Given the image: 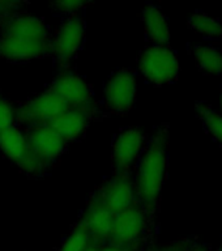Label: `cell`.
Masks as SVG:
<instances>
[{
    "mask_svg": "<svg viewBox=\"0 0 222 251\" xmlns=\"http://www.w3.org/2000/svg\"><path fill=\"white\" fill-rule=\"evenodd\" d=\"M196 111L200 121L203 123L204 129L213 139V140L222 147V113L217 111L207 102H197Z\"/></svg>",
    "mask_w": 222,
    "mask_h": 251,
    "instance_id": "obj_19",
    "label": "cell"
},
{
    "mask_svg": "<svg viewBox=\"0 0 222 251\" xmlns=\"http://www.w3.org/2000/svg\"><path fill=\"white\" fill-rule=\"evenodd\" d=\"M90 196H93L114 216L139 203L132 176L113 174L103 180Z\"/></svg>",
    "mask_w": 222,
    "mask_h": 251,
    "instance_id": "obj_10",
    "label": "cell"
},
{
    "mask_svg": "<svg viewBox=\"0 0 222 251\" xmlns=\"http://www.w3.org/2000/svg\"><path fill=\"white\" fill-rule=\"evenodd\" d=\"M0 152L31 179L42 178L49 172L35 156L24 129L20 126H15L5 132L0 133Z\"/></svg>",
    "mask_w": 222,
    "mask_h": 251,
    "instance_id": "obj_6",
    "label": "cell"
},
{
    "mask_svg": "<svg viewBox=\"0 0 222 251\" xmlns=\"http://www.w3.org/2000/svg\"><path fill=\"white\" fill-rule=\"evenodd\" d=\"M147 143L148 136L143 129L137 127L122 129L111 144L113 174L132 176Z\"/></svg>",
    "mask_w": 222,
    "mask_h": 251,
    "instance_id": "obj_8",
    "label": "cell"
},
{
    "mask_svg": "<svg viewBox=\"0 0 222 251\" xmlns=\"http://www.w3.org/2000/svg\"><path fill=\"white\" fill-rule=\"evenodd\" d=\"M113 220V213L107 211L93 196H89L76 224L90 235L97 246H102L109 237Z\"/></svg>",
    "mask_w": 222,
    "mask_h": 251,
    "instance_id": "obj_14",
    "label": "cell"
},
{
    "mask_svg": "<svg viewBox=\"0 0 222 251\" xmlns=\"http://www.w3.org/2000/svg\"><path fill=\"white\" fill-rule=\"evenodd\" d=\"M220 109H221V113H222V90H221V96H220Z\"/></svg>",
    "mask_w": 222,
    "mask_h": 251,
    "instance_id": "obj_28",
    "label": "cell"
},
{
    "mask_svg": "<svg viewBox=\"0 0 222 251\" xmlns=\"http://www.w3.org/2000/svg\"><path fill=\"white\" fill-rule=\"evenodd\" d=\"M219 251H222V243H221V247H220V250Z\"/></svg>",
    "mask_w": 222,
    "mask_h": 251,
    "instance_id": "obj_29",
    "label": "cell"
},
{
    "mask_svg": "<svg viewBox=\"0 0 222 251\" xmlns=\"http://www.w3.org/2000/svg\"><path fill=\"white\" fill-rule=\"evenodd\" d=\"M93 243V239L90 238V235L80 225L74 224L70 234L64 238L58 251H85Z\"/></svg>",
    "mask_w": 222,
    "mask_h": 251,
    "instance_id": "obj_20",
    "label": "cell"
},
{
    "mask_svg": "<svg viewBox=\"0 0 222 251\" xmlns=\"http://www.w3.org/2000/svg\"><path fill=\"white\" fill-rule=\"evenodd\" d=\"M194 239L184 238V239H178V241H174V242L166 243V245H162V246L152 247V249H148L145 251H184L187 249Z\"/></svg>",
    "mask_w": 222,
    "mask_h": 251,
    "instance_id": "obj_24",
    "label": "cell"
},
{
    "mask_svg": "<svg viewBox=\"0 0 222 251\" xmlns=\"http://www.w3.org/2000/svg\"><path fill=\"white\" fill-rule=\"evenodd\" d=\"M179 70V58L170 45H148L137 56L139 74L156 86L176 81Z\"/></svg>",
    "mask_w": 222,
    "mask_h": 251,
    "instance_id": "obj_3",
    "label": "cell"
},
{
    "mask_svg": "<svg viewBox=\"0 0 222 251\" xmlns=\"http://www.w3.org/2000/svg\"><path fill=\"white\" fill-rule=\"evenodd\" d=\"M67 109L70 107L62 98L50 89H46L25 102H17V126L25 128L30 126L46 125Z\"/></svg>",
    "mask_w": 222,
    "mask_h": 251,
    "instance_id": "obj_9",
    "label": "cell"
},
{
    "mask_svg": "<svg viewBox=\"0 0 222 251\" xmlns=\"http://www.w3.org/2000/svg\"><path fill=\"white\" fill-rule=\"evenodd\" d=\"M98 251H136V250L128 249V247L113 246V245H102V246L98 247Z\"/></svg>",
    "mask_w": 222,
    "mask_h": 251,
    "instance_id": "obj_25",
    "label": "cell"
},
{
    "mask_svg": "<svg viewBox=\"0 0 222 251\" xmlns=\"http://www.w3.org/2000/svg\"><path fill=\"white\" fill-rule=\"evenodd\" d=\"M192 56L205 75L222 76V50L212 43L195 45L191 49Z\"/></svg>",
    "mask_w": 222,
    "mask_h": 251,
    "instance_id": "obj_17",
    "label": "cell"
},
{
    "mask_svg": "<svg viewBox=\"0 0 222 251\" xmlns=\"http://www.w3.org/2000/svg\"><path fill=\"white\" fill-rule=\"evenodd\" d=\"M47 89L62 98L70 109H85L101 113L99 101L94 96L92 86L76 71L70 68L62 70Z\"/></svg>",
    "mask_w": 222,
    "mask_h": 251,
    "instance_id": "obj_7",
    "label": "cell"
},
{
    "mask_svg": "<svg viewBox=\"0 0 222 251\" xmlns=\"http://www.w3.org/2000/svg\"><path fill=\"white\" fill-rule=\"evenodd\" d=\"M141 21L144 25V34L149 45H169L170 42V25L158 5L145 4L141 12Z\"/></svg>",
    "mask_w": 222,
    "mask_h": 251,
    "instance_id": "obj_16",
    "label": "cell"
},
{
    "mask_svg": "<svg viewBox=\"0 0 222 251\" xmlns=\"http://www.w3.org/2000/svg\"><path fill=\"white\" fill-rule=\"evenodd\" d=\"M51 41L0 35V59L11 63H27L35 59L50 58Z\"/></svg>",
    "mask_w": 222,
    "mask_h": 251,
    "instance_id": "obj_12",
    "label": "cell"
},
{
    "mask_svg": "<svg viewBox=\"0 0 222 251\" xmlns=\"http://www.w3.org/2000/svg\"><path fill=\"white\" fill-rule=\"evenodd\" d=\"M98 247L99 246H97V245H94L93 243V245H90V246L88 247L85 251H98Z\"/></svg>",
    "mask_w": 222,
    "mask_h": 251,
    "instance_id": "obj_27",
    "label": "cell"
},
{
    "mask_svg": "<svg viewBox=\"0 0 222 251\" xmlns=\"http://www.w3.org/2000/svg\"><path fill=\"white\" fill-rule=\"evenodd\" d=\"M27 5L25 1H4L0 0V27L3 26L5 20L16 12L23 11V8Z\"/></svg>",
    "mask_w": 222,
    "mask_h": 251,
    "instance_id": "obj_23",
    "label": "cell"
},
{
    "mask_svg": "<svg viewBox=\"0 0 222 251\" xmlns=\"http://www.w3.org/2000/svg\"><path fill=\"white\" fill-rule=\"evenodd\" d=\"M103 119L101 113L85 109H67L58 117L51 119L46 126L58 132L64 140L71 144L85 136L86 131L94 121Z\"/></svg>",
    "mask_w": 222,
    "mask_h": 251,
    "instance_id": "obj_13",
    "label": "cell"
},
{
    "mask_svg": "<svg viewBox=\"0 0 222 251\" xmlns=\"http://www.w3.org/2000/svg\"><path fill=\"white\" fill-rule=\"evenodd\" d=\"M192 30L207 39L222 38V21L205 12H195L187 21Z\"/></svg>",
    "mask_w": 222,
    "mask_h": 251,
    "instance_id": "obj_18",
    "label": "cell"
},
{
    "mask_svg": "<svg viewBox=\"0 0 222 251\" xmlns=\"http://www.w3.org/2000/svg\"><path fill=\"white\" fill-rule=\"evenodd\" d=\"M0 35H15L37 41H51L52 33L45 20L30 15L26 11H19L5 20L0 27Z\"/></svg>",
    "mask_w": 222,
    "mask_h": 251,
    "instance_id": "obj_15",
    "label": "cell"
},
{
    "mask_svg": "<svg viewBox=\"0 0 222 251\" xmlns=\"http://www.w3.org/2000/svg\"><path fill=\"white\" fill-rule=\"evenodd\" d=\"M89 5L86 1H80V0H63V1H55L50 4V8L52 9V13L55 15L68 16L77 15L85 11V8Z\"/></svg>",
    "mask_w": 222,
    "mask_h": 251,
    "instance_id": "obj_22",
    "label": "cell"
},
{
    "mask_svg": "<svg viewBox=\"0 0 222 251\" xmlns=\"http://www.w3.org/2000/svg\"><path fill=\"white\" fill-rule=\"evenodd\" d=\"M136 88V71L133 68H121L110 75L103 86L102 101H99L102 118L127 115L135 105Z\"/></svg>",
    "mask_w": 222,
    "mask_h": 251,
    "instance_id": "obj_5",
    "label": "cell"
},
{
    "mask_svg": "<svg viewBox=\"0 0 222 251\" xmlns=\"http://www.w3.org/2000/svg\"><path fill=\"white\" fill-rule=\"evenodd\" d=\"M23 129L33 152L47 170L54 168L68 149L70 144L49 126H30Z\"/></svg>",
    "mask_w": 222,
    "mask_h": 251,
    "instance_id": "obj_11",
    "label": "cell"
},
{
    "mask_svg": "<svg viewBox=\"0 0 222 251\" xmlns=\"http://www.w3.org/2000/svg\"><path fill=\"white\" fill-rule=\"evenodd\" d=\"M17 126V102L12 101L0 90V133Z\"/></svg>",
    "mask_w": 222,
    "mask_h": 251,
    "instance_id": "obj_21",
    "label": "cell"
},
{
    "mask_svg": "<svg viewBox=\"0 0 222 251\" xmlns=\"http://www.w3.org/2000/svg\"><path fill=\"white\" fill-rule=\"evenodd\" d=\"M169 148V123H162L148 137V143L132 174L137 201L156 216L160 211L161 194L168 176Z\"/></svg>",
    "mask_w": 222,
    "mask_h": 251,
    "instance_id": "obj_1",
    "label": "cell"
},
{
    "mask_svg": "<svg viewBox=\"0 0 222 251\" xmlns=\"http://www.w3.org/2000/svg\"><path fill=\"white\" fill-rule=\"evenodd\" d=\"M184 251H208V246L207 245H204V243L192 241L191 245H190Z\"/></svg>",
    "mask_w": 222,
    "mask_h": 251,
    "instance_id": "obj_26",
    "label": "cell"
},
{
    "mask_svg": "<svg viewBox=\"0 0 222 251\" xmlns=\"http://www.w3.org/2000/svg\"><path fill=\"white\" fill-rule=\"evenodd\" d=\"M86 38V21L84 12L64 17L51 37L50 58L54 66L68 70L71 63L77 58Z\"/></svg>",
    "mask_w": 222,
    "mask_h": 251,
    "instance_id": "obj_4",
    "label": "cell"
},
{
    "mask_svg": "<svg viewBox=\"0 0 222 251\" xmlns=\"http://www.w3.org/2000/svg\"><path fill=\"white\" fill-rule=\"evenodd\" d=\"M157 216L148 212L140 203L114 216L111 230L103 245H113L139 251L154 237Z\"/></svg>",
    "mask_w": 222,
    "mask_h": 251,
    "instance_id": "obj_2",
    "label": "cell"
}]
</instances>
